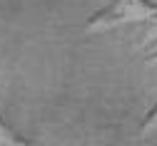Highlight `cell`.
<instances>
[{
  "instance_id": "cell-1",
  "label": "cell",
  "mask_w": 157,
  "mask_h": 146,
  "mask_svg": "<svg viewBox=\"0 0 157 146\" xmlns=\"http://www.w3.org/2000/svg\"><path fill=\"white\" fill-rule=\"evenodd\" d=\"M152 15H157V8L150 5L147 0H120L115 8H110V15L105 12L95 20V30H105L122 23H137V20H147Z\"/></svg>"
}]
</instances>
